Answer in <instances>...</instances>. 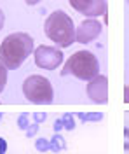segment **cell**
I'll use <instances>...</instances> for the list:
<instances>
[{"instance_id":"cell-11","label":"cell","mask_w":129,"mask_h":154,"mask_svg":"<svg viewBox=\"0 0 129 154\" xmlns=\"http://www.w3.org/2000/svg\"><path fill=\"white\" fill-rule=\"evenodd\" d=\"M61 121H63L65 130L73 131V128H75V119H73V114H72V112H65V114H63V117H61Z\"/></svg>"},{"instance_id":"cell-17","label":"cell","mask_w":129,"mask_h":154,"mask_svg":"<svg viewBox=\"0 0 129 154\" xmlns=\"http://www.w3.org/2000/svg\"><path fill=\"white\" fill-rule=\"evenodd\" d=\"M52 128H54V133H60L61 130H65L63 121H61V119H56V121H54V125H52Z\"/></svg>"},{"instance_id":"cell-4","label":"cell","mask_w":129,"mask_h":154,"mask_svg":"<svg viewBox=\"0 0 129 154\" xmlns=\"http://www.w3.org/2000/svg\"><path fill=\"white\" fill-rule=\"evenodd\" d=\"M23 95L28 102L35 103V105H49L54 100V89H52V84H51L49 79L35 74V75H30L25 79Z\"/></svg>"},{"instance_id":"cell-10","label":"cell","mask_w":129,"mask_h":154,"mask_svg":"<svg viewBox=\"0 0 129 154\" xmlns=\"http://www.w3.org/2000/svg\"><path fill=\"white\" fill-rule=\"evenodd\" d=\"M77 117L82 123H98L103 119V114L101 112H77Z\"/></svg>"},{"instance_id":"cell-20","label":"cell","mask_w":129,"mask_h":154,"mask_svg":"<svg viewBox=\"0 0 129 154\" xmlns=\"http://www.w3.org/2000/svg\"><path fill=\"white\" fill-rule=\"evenodd\" d=\"M124 102H126V103H129V86L124 88Z\"/></svg>"},{"instance_id":"cell-23","label":"cell","mask_w":129,"mask_h":154,"mask_svg":"<svg viewBox=\"0 0 129 154\" xmlns=\"http://www.w3.org/2000/svg\"><path fill=\"white\" fill-rule=\"evenodd\" d=\"M0 121H2V112H0Z\"/></svg>"},{"instance_id":"cell-5","label":"cell","mask_w":129,"mask_h":154,"mask_svg":"<svg viewBox=\"0 0 129 154\" xmlns=\"http://www.w3.org/2000/svg\"><path fill=\"white\" fill-rule=\"evenodd\" d=\"M63 51L58 46H39L33 51L35 65L44 70H56L63 63Z\"/></svg>"},{"instance_id":"cell-12","label":"cell","mask_w":129,"mask_h":154,"mask_svg":"<svg viewBox=\"0 0 129 154\" xmlns=\"http://www.w3.org/2000/svg\"><path fill=\"white\" fill-rule=\"evenodd\" d=\"M35 149L39 152H47V151H51V142L47 138H37L35 140Z\"/></svg>"},{"instance_id":"cell-16","label":"cell","mask_w":129,"mask_h":154,"mask_svg":"<svg viewBox=\"0 0 129 154\" xmlns=\"http://www.w3.org/2000/svg\"><path fill=\"white\" fill-rule=\"evenodd\" d=\"M37 133H39V125H37V123H33V125L28 126V130H26V137H28V138L35 137Z\"/></svg>"},{"instance_id":"cell-21","label":"cell","mask_w":129,"mask_h":154,"mask_svg":"<svg viewBox=\"0 0 129 154\" xmlns=\"http://www.w3.org/2000/svg\"><path fill=\"white\" fill-rule=\"evenodd\" d=\"M4 23H5V16H4V11H0V30L4 28Z\"/></svg>"},{"instance_id":"cell-7","label":"cell","mask_w":129,"mask_h":154,"mask_svg":"<svg viewBox=\"0 0 129 154\" xmlns=\"http://www.w3.org/2000/svg\"><path fill=\"white\" fill-rule=\"evenodd\" d=\"M68 2L79 14H84L92 19L107 14V9H108L107 0H68Z\"/></svg>"},{"instance_id":"cell-24","label":"cell","mask_w":129,"mask_h":154,"mask_svg":"<svg viewBox=\"0 0 129 154\" xmlns=\"http://www.w3.org/2000/svg\"><path fill=\"white\" fill-rule=\"evenodd\" d=\"M126 2H128V4H129V0H126Z\"/></svg>"},{"instance_id":"cell-8","label":"cell","mask_w":129,"mask_h":154,"mask_svg":"<svg viewBox=\"0 0 129 154\" xmlns=\"http://www.w3.org/2000/svg\"><path fill=\"white\" fill-rule=\"evenodd\" d=\"M101 30H103V26H101V23L98 19H92V18L86 19L75 28V42L89 44V42L96 40L101 35Z\"/></svg>"},{"instance_id":"cell-1","label":"cell","mask_w":129,"mask_h":154,"mask_svg":"<svg viewBox=\"0 0 129 154\" xmlns=\"http://www.w3.org/2000/svg\"><path fill=\"white\" fill-rule=\"evenodd\" d=\"M31 51H35L31 35L25 32H14L7 35L0 44V63L7 70H16L25 63Z\"/></svg>"},{"instance_id":"cell-18","label":"cell","mask_w":129,"mask_h":154,"mask_svg":"<svg viewBox=\"0 0 129 154\" xmlns=\"http://www.w3.org/2000/svg\"><path fill=\"white\" fill-rule=\"evenodd\" d=\"M124 149L129 151V126L124 128Z\"/></svg>"},{"instance_id":"cell-2","label":"cell","mask_w":129,"mask_h":154,"mask_svg":"<svg viewBox=\"0 0 129 154\" xmlns=\"http://www.w3.org/2000/svg\"><path fill=\"white\" fill-rule=\"evenodd\" d=\"M44 32H45V35H47L60 49L70 48V46L75 42V26H73V19L61 9L51 12L49 16L45 18Z\"/></svg>"},{"instance_id":"cell-14","label":"cell","mask_w":129,"mask_h":154,"mask_svg":"<svg viewBox=\"0 0 129 154\" xmlns=\"http://www.w3.org/2000/svg\"><path fill=\"white\" fill-rule=\"evenodd\" d=\"M5 84H7V68L0 63V93L5 89Z\"/></svg>"},{"instance_id":"cell-6","label":"cell","mask_w":129,"mask_h":154,"mask_svg":"<svg viewBox=\"0 0 129 154\" xmlns=\"http://www.w3.org/2000/svg\"><path fill=\"white\" fill-rule=\"evenodd\" d=\"M86 93L91 98L92 103L98 105H105L108 102V77L107 75H96L92 81L87 82L86 86Z\"/></svg>"},{"instance_id":"cell-13","label":"cell","mask_w":129,"mask_h":154,"mask_svg":"<svg viewBox=\"0 0 129 154\" xmlns=\"http://www.w3.org/2000/svg\"><path fill=\"white\" fill-rule=\"evenodd\" d=\"M28 126H30V114H28V112H23V114L18 117V128L26 131Z\"/></svg>"},{"instance_id":"cell-19","label":"cell","mask_w":129,"mask_h":154,"mask_svg":"<svg viewBox=\"0 0 129 154\" xmlns=\"http://www.w3.org/2000/svg\"><path fill=\"white\" fill-rule=\"evenodd\" d=\"M7 152V140L0 137V154H5Z\"/></svg>"},{"instance_id":"cell-9","label":"cell","mask_w":129,"mask_h":154,"mask_svg":"<svg viewBox=\"0 0 129 154\" xmlns=\"http://www.w3.org/2000/svg\"><path fill=\"white\" fill-rule=\"evenodd\" d=\"M49 142H51V151L52 152H60V151H65L66 149V142H65V138L60 133H54Z\"/></svg>"},{"instance_id":"cell-3","label":"cell","mask_w":129,"mask_h":154,"mask_svg":"<svg viewBox=\"0 0 129 154\" xmlns=\"http://www.w3.org/2000/svg\"><path fill=\"white\" fill-rule=\"evenodd\" d=\"M61 75H73L89 82L96 75H99V61L89 51H77L66 60L65 67L61 70Z\"/></svg>"},{"instance_id":"cell-15","label":"cell","mask_w":129,"mask_h":154,"mask_svg":"<svg viewBox=\"0 0 129 154\" xmlns=\"http://www.w3.org/2000/svg\"><path fill=\"white\" fill-rule=\"evenodd\" d=\"M45 119H47V114H45V112H33V123L40 125V123H44Z\"/></svg>"},{"instance_id":"cell-22","label":"cell","mask_w":129,"mask_h":154,"mask_svg":"<svg viewBox=\"0 0 129 154\" xmlns=\"http://www.w3.org/2000/svg\"><path fill=\"white\" fill-rule=\"evenodd\" d=\"M25 4L26 5H37V4H40V0H25Z\"/></svg>"}]
</instances>
